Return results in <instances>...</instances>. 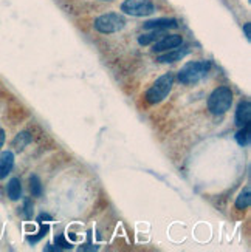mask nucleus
<instances>
[{
	"instance_id": "6",
	"label": "nucleus",
	"mask_w": 251,
	"mask_h": 252,
	"mask_svg": "<svg viewBox=\"0 0 251 252\" xmlns=\"http://www.w3.org/2000/svg\"><path fill=\"white\" fill-rule=\"evenodd\" d=\"M181 43H183V37H181L180 34H169V36L164 34L163 37H160L154 43L152 51L154 53H164V51H169V50L180 47Z\"/></svg>"
},
{
	"instance_id": "2",
	"label": "nucleus",
	"mask_w": 251,
	"mask_h": 252,
	"mask_svg": "<svg viewBox=\"0 0 251 252\" xmlns=\"http://www.w3.org/2000/svg\"><path fill=\"white\" fill-rule=\"evenodd\" d=\"M231 104H232V91L228 87H219L208 98V110L212 115H223V113H227L231 108Z\"/></svg>"
},
{
	"instance_id": "18",
	"label": "nucleus",
	"mask_w": 251,
	"mask_h": 252,
	"mask_svg": "<svg viewBox=\"0 0 251 252\" xmlns=\"http://www.w3.org/2000/svg\"><path fill=\"white\" fill-rule=\"evenodd\" d=\"M23 214H25V218H31L33 216V203L30 201V199H25L23 203Z\"/></svg>"
},
{
	"instance_id": "12",
	"label": "nucleus",
	"mask_w": 251,
	"mask_h": 252,
	"mask_svg": "<svg viewBox=\"0 0 251 252\" xmlns=\"http://www.w3.org/2000/svg\"><path fill=\"white\" fill-rule=\"evenodd\" d=\"M164 34H163V30H151V33L148 34H141L140 37H138V43L140 45H151L152 42H157L160 37H163Z\"/></svg>"
},
{
	"instance_id": "7",
	"label": "nucleus",
	"mask_w": 251,
	"mask_h": 252,
	"mask_svg": "<svg viewBox=\"0 0 251 252\" xmlns=\"http://www.w3.org/2000/svg\"><path fill=\"white\" fill-rule=\"evenodd\" d=\"M189 53H191V47H181V48H174V50H169V51H164L163 54H160L157 57V62L160 64H172V62H177V60L185 59Z\"/></svg>"
},
{
	"instance_id": "21",
	"label": "nucleus",
	"mask_w": 251,
	"mask_h": 252,
	"mask_svg": "<svg viewBox=\"0 0 251 252\" xmlns=\"http://www.w3.org/2000/svg\"><path fill=\"white\" fill-rule=\"evenodd\" d=\"M250 28H251V23H245V27H244V31H245V37L250 40L251 39V33H250Z\"/></svg>"
},
{
	"instance_id": "3",
	"label": "nucleus",
	"mask_w": 251,
	"mask_h": 252,
	"mask_svg": "<svg viewBox=\"0 0 251 252\" xmlns=\"http://www.w3.org/2000/svg\"><path fill=\"white\" fill-rule=\"evenodd\" d=\"M172 85H174V76L171 73L160 76L157 81L152 84L151 89L146 91V101L149 104H158L164 98H168V94L172 90Z\"/></svg>"
},
{
	"instance_id": "5",
	"label": "nucleus",
	"mask_w": 251,
	"mask_h": 252,
	"mask_svg": "<svg viewBox=\"0 0 251 252\" xmlns=\"http://www.w3.org/2000/svg\"><path fill=\"white\" fill-rule=\"evenodd\" d=\"M121 11L127 16L146 17L155 13V5L151 0H124L121 3Z\"/></svg>"
},
{
	"instance_id": "14",
	"label": "nucleus",
	"mask_w": 251,
	"mask_h": 252,
	"mask_svg": "<svg viewBox=\"0 0 251 252\" xmlns=\"http://www.w3.org/2000/svg\"><path fill=\"white\" fill-rule=\"evenodd\" d=\"M250 201H251V189H250V186H247L239 194V197L236 199V207L237 209H247V207L250 206Z\"/></svg>"
},
{
	"instance_id": "10",
	"label": "nucleus",
	"mask_w": 251,
	"mask_h": 252,
	"mask_svg": "<svg viewBox=\"0 0 251 252\" xmlns=\"http://www.w3.org/2000/svg\"><path fill=\"white\" fill-rule=\"evenodd\" d=\"M14 155L13 152H0V180H3L13 170Z\"/></svg>"
},
{
	"instance_id": "22",
	"label": "nucleus",
	"mask_w": 251,
	"mask_h": 252,
	"mask_svg": "<svg viewBox=\"0 0 251 252\" xmlns=\"http://www.w3.org/2000/svg\"><path fill=\"white\" fill-rule=\"evenodd\" d=\"M5 143V132H3V128H0V147L3 145Z\"/></svg>"
},
{
	"instance_id": "20",
	"label": "nucleus",
	"mask_w": 251,
	"mask_h": 252,
	"mask_svg": "<svg viewBox=\"0 0 251 252\" xmlns=\"http://www.w3.org/2000/svg\"><path fill=\"white\" fill-rule=\"evenodd\" d=\"M38 221H39V223H44V221H51V216H50L48 214H40V215L38 216Z\"/></svg>"
},
{
	"instance_id": "8",
	"label": "nucleus",
	"mask_w": 251,
	"mask_h": 252,
	"mask_svg": "<svg viewBox=\"0 0 251 252\" xmlns=\"http://www.w3.org/2000/svg\"><path fill=\"white\" fill-rule=\"evenodd\" d=\"M178 22L175 19H166V17H161V19H155V20H148L144 22L143 28L144 30H172L177 28Z\"/></svg>"
},
{
	"instance_id": "9",
	"label": "nucleus",
	"mask_w": 251,
	"mask_h": 252,
	"mask_svg": "<svg viewBox=\"0 0 251 252\" xmlns=\"http://www.w3.org/2000/svg\"><path fill=\"white\" fill-rule=\"evenodd\" d=\"M236 126L237 127H242L245 126L247 123L251 121V104L250 101H242L239 106H237V110H236Z\"/></svg>"
},
{
	"instance_id": "15",
	"label": "nucleus",
	"mask_w": 251,
	"mask_h": 252,
	"mask_svg": "<svg viewBox=\"0 0 251 252\" xmlns=\"http://www.w3.org/2000/svg\"><path fill=\"white\" fill-rule=\"evenodd\" d=\"M30 143H31V135L27 133V132L19 133V135H17V136L14 138V141H13V144H14V147H16L17 150L25 149V147H27Z\"/></svg>"
},
{
	"instance_id": "17",
	"label": "nucleus",
	"mask_w": 251,
	"mask_h": 252,
	"mask_svg": "<svg viewBox=\"0 0 251 252\" xmlns=\"http://www.w3.org/2000/svg\"><path fill=\"white\" fill-rule=\"evenodd\" d=\"M42 226H40V231L38 232V235H34V237H28V241L30 243H38L42 237H45L47 235V232L50 231V228L48 226H44V223H40Z\"/></svg>"
},
{
	"instance_id": "4",
	"label": "nucleus",
	"mask_w": 251,
	"mask_h": 252,
	"mask_svg": "<svg viewBox=\"0 0 251 252\" xmlns=\"http://www.w3.org/2000/svg\"><path fill=\"white\" fill-rule=\"evenodd\" d=\"M93 27L101 34H114V33H118L126 27V19L121 14L107 13V14H102V16L97 17Z\"/></svg>"
},
{
	"instance_id": "16",
	"label": "nucleus",
	"mask_w": 251,
	"mask_h": 252,
	"mask_svg": "<svg viewBox=\"0 0 251 252\" xmlns=\"http://www.w3.org/2000/svg\"><path fill=\"white\" fill-rule=\"evenodd\" d=\"M30 190H31L33 197H42L44 189H42V182H40V178L38 175L30 177Z\"/></svg>"
},
{
	"instance_id": "13",
	"label": "nucleus",
	"mask_w": 251,
	"mask_h": 252,
	"mask_svg": "<svg viewBox=\"0 0 251 252\" xmlns=\"http://www.w3.org/2000/svg\"><path fill=\"white\" fill-rule=\"evenodd\" d=\"M251 140V123H247L245 126H242L240 130L236 135V141L239 143V145H248Z\"/></svg>"
},
{
	"instance_id": "23",
	"label": "nucleus",
	"mask_w": 251,
	"mask_h": 252,
	"mask_svg": "<svg viewBox=\"0 0 251 252\" xmlns=\"http://www.w3.org/2000/svg\"><path fill=\"white\" fill-rule=\"evenodd\" d=\"M101 2H112V0H101Z\"/></svg>"
},
{
	"instance_id": "11",
	"label": "nucleus",
	"mask_w": 251,
	"mask_h": 252,
	"mask_svg": "<svg viewBox=\"0 0 251 252\" xmlns=\"http://www.w3.org/2000/svg\"><path fill=\"white\" fill-rule=\"evenodd\" d=\"M6 192H8V197L13 201L16 199H19L22 197V184H20V180L19 178H11L10 182H8V187H6Z\"/></svg>"
},
{
	"instance_id": "19",
	"label": "nucleus",
	"mask_w": 251,
	"mask_h": 252,
	"mask_svg": "<svg viewBox=\"0 0 251 252\" xmlns=\"http://www.w3.org/2000/svg\"><path fill=\"white\" fill-rule=\"evenodd\" d=\"M56 245L59 246V249L62 248V249H72L73 246L70 245V243H68L65 238H64V235H58L56 237Z\"/></svg>"
},
{
	"instance_id": "1",
	"label": "nucleus",
	"mask_w": 251,
	"mask_h": 252,
	"mask_svg": "<svg viewBox=\"0 0 251 252\" xmlns=\"http://www.w3.org/2000/svg\"><path fill=\"white\" fill-rule=\"evenodd\" d=\"M211 64L208 60H193V62H186L178 72V81L185 85L195 84L206 77L210 72Z\"/></svg>"
}]
</instances>
